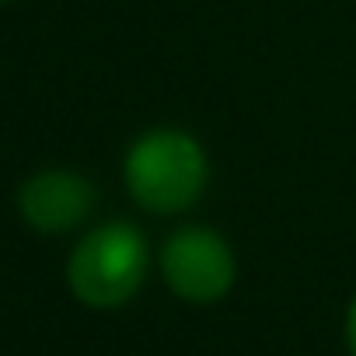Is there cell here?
Returning a JSON list of instances; mask_svg holds the SVG:
<instances>
[{"mask_svg": "<svg viewBox=\"0 0 356 356\" xmlns=\"http://www.w3.org/2000/svg\"><path fill=\"white\" fill-rule=\"evenodd\" d=\"M95 207V189L74 171H42L22 189V213L42 234L77 227Z\"/></svg>", "mask_w": 356, "mask_h": 356, "instance_id": "obj_4", "label": "cell"}, {"mask_svg": "<svg viewBox=\"0 0 356 356\" xmlns=\"http://www.w3.org/2000/svg\"><path fill=\"white\" fill-rule=\"evenodd\" d=\"M67 276L88 307H119L147 276V241L133 224L122 220L95 227L74 248Z\"/></svg>", "mask_w": 356, "mask_h": 356, "instance_id": "obj_2", "label": "cell"}, {"mask_svg": "<svg viewBox=\"0 0 356 356\" xmlns=\"http://www.w3.org/2000/svg\"><path fill=\"white\" fill-rule=\"evenodd\" d=\"M346 339H349V353L356 356V300L349 307V321H346Z\"/></svg>", "mask_w": 356, "mask_h": 356, "instance_id": "obj_5", "label": "cell"}, {"mask_svg": "<svg viewBox=\"0 0 356 356\" xmlns=\"http://www.w3.org/2000/svg\"><path fill=\"white\" fill-rule=\"evenodd\" d=\"M210 182V161L200 140L182 129H150L126 157L129 196L150 213L189 210Z\"/></svg>", "mask_w": 356, "mask_h": 356, "instance_id": "obj_1", "label": "cell"}, {"mask_svg": "<svg viewBox=\"0 0 356 356\" xmlns=\"http://www.w3.org/2000/svg\"><path fill=\"white\" fill-rule=\"evenodd\" d=\"M168 286L193 304L220 300L234 283V255L227 241L207 227L175 231L161 255Z\"/></svg>", "mask_w": 356, "mask_h": 356, "instance_id": "obj_3", "label": "cell"}]
</instances>
